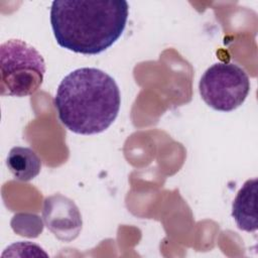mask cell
Instances as JSON below:
<instances>
[{"label":"cell","instance_id":"cell-5","mask_svg":"<svg viewBox=\"0 0 258 258\" xmlns=\"http://www.w3.org/2000/svg\"><path fill=\"white\" fill-rule=\"evenodd\" d=\"M42 218L47 229L64 242L76 239L82 230V216L78 207L71 199L59 194L44 200Z\"/></svg>","mask_w":258,"mask_h":258},{"label":"cell","instance_id":"cell-2","mask_svg":"<svg viewBox=\"0 0 258 258\" xmlns=\"http://www.w3.org/2000/svg\"><path fill=\"white\" fill-rule=\"evenodd\" d=\"M121 95L115 80L95 68L71 72L59 83L54 106L59 121L72 132L98 134L118 116Z\"/></svg>","mask_w":258,"mask_h":258},{"label":"cell","instance_id":"cell-3","mask_svg":"<svg viewBox=\"0 0 258 258\" xmlns=\"http://www.w3.org/2000/svg\"><path fill=\"white\" fill-rule=\"evenodd\" d=\"M0 89L2 96L26 97L41 86L45 62L36 48L20 39L0 45Z\"/></svg>","mask_w":258,"mask_h":258},{"label":"cell","instance_id":"cell-7","mask_svg":"<svg viewBox=\"0 0 258 258\" xmlns=\"http://www.w3.org/2000/svg\"><path fill=\"white\" fill-rule=\"evenodd\" d=\"M6 164L13 176L20 181L33 179L41 169L40 158L29 147L15 146L11 148Z\"/></svg>","mask_w":258,"mask_h":258},{"label":"cell","instance_id":"cell-1","mask_svg":"<svg viewBox=\"0 0 258 258\" xmlns=\"http://www.w3.org/2000/svg\"><path fill=\"white\" fill-rule=\"evenodd\" d=\"M128 13L126 1L55 0L50 7V24L58 45L94 55L119 39Z\"/></svg>","mask_w":258,"mask_h":258},{"label":"cell","instance_id":"cell-4","mask_svg":"<svg viewBox=\"0 0 258 258\" xmlns=\"http://www.w3.org/2000/svg\"><path fill=\"white\" fill-rule=\"evenodd\" d=\"M202 99L211 108L230 112L241 106L250 91L247 73L232 62H217L207 69L199 83Z\"/></svg>","mask_w":258,"mask_h":258},{"label":"cell","instance_id":"cell-6","mask_svg":"<svg viewBox=\"0 0 258 258\" xmlns=\"http://www.w3.org/2000/svg\"><path fill=\"white\" fill-rule=\"evenodd\" d=\"M257 178L248 179L237 192L232 204V217L240 230L255 232L257 230Z\"/></svg>","mask_w":258,"mask_h":258}]
</instances>
